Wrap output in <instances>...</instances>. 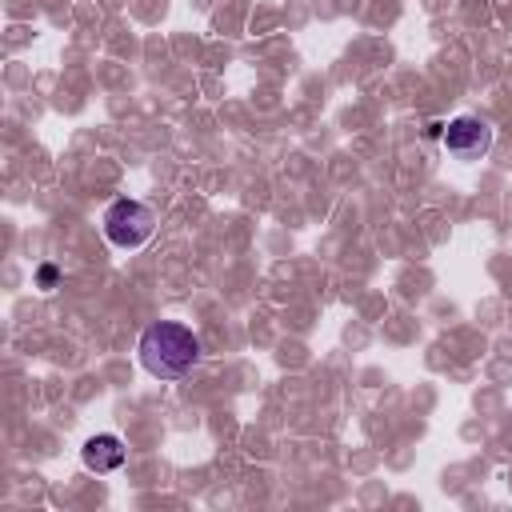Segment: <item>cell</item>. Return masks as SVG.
<instances>
[{"instance_id":"obj_1","label":"cell","mask_w":512,"mask_h":512,"mask_svg":"<svg viewBox=\"0 0 512 512\" xmlns=\"http://www.w3.org/2000/svg\"><path fill=\"white\" fill-rule=\"evenodd\" d=\"M140 364L156 376V380H180L200 364V340L188 324L180 320H156L140 332Z\"/></svg>"},{"instance_id":"obj_2","label":"cell","mask_w":512,"mask_h":512,"mask_svg":"<svg viewBox=\"0 0 512 512\" xmlns=\"http://www.w3.org/2000/svg\"><path fill=\"white\" fill-rule=\"evenodd\" d=\"M100 224H104V236H108L112 248H140L152 236V228H156V212L148 204L124 196V200H112L104 208Z\"/></svg>"},{"instance_id":"obj_3","label":"cell","mask_w":512,"mask_h":512,"mask_svg":"<svg viewBox=\"0 0 512 512\" xmlns=\"http://www.w3.org/2000/svg\"><path fill=\"white\" fill-rule=\"evenodd\" d=\"M440 140L456 160H480L492 148V124L480 116H456L444 124Z\"/></svg>"},{"instance_id":"obj_4","label":"cell","mask_w":512,"mask_h":512,"mask_svg":"<svg viewBox=\"0 0 512 512\" xmlns=\"http://www.w3.org/2000/svg\"><path fill=\"white\" fill-rule=\"evenodd\" d=\"M80 460H84V468H88V472L108 476V472H116V468L128 460V448H124V440H120V436H112V432H96V436H88V440H84Z\"/></svg>"},{"instance_id":"obj_5","label":"cell","mask_w":512,"mask_h":512,"mask_svg":"<svg viewBox=\"0 0 512 512\" xmlns=\"http://www.w3.org/2000/svg\"><path fill=\"white\" fill-rule=\"evenodd\" d=\"M56 280H60V268L56 264H40L36 268V284L40 288H56Z\"/></svg>"}]
</instances>
